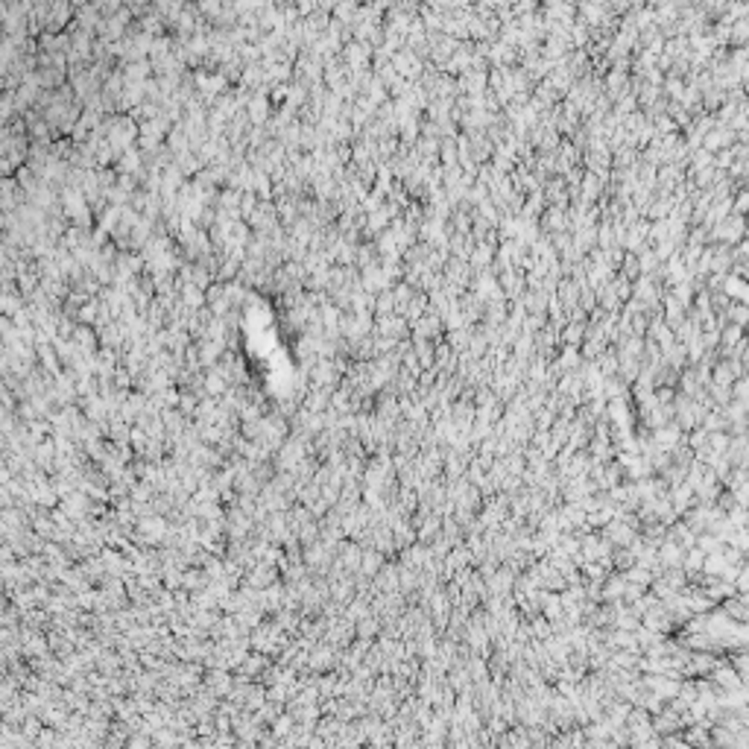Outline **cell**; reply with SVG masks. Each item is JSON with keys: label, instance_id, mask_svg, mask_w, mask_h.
Segmentation results:
<instances>
[{"label": "cell", "instance_id": "277c9868", "mask_svg": "<svg viewBox=\"0 0 749 749\" xmlns=\"http://www.w3.org/2000/svg\"><path fill=\"white\" fill-rule=\"evenodd\" d=\"M732 214H738V217H749V193L741 188V191H734L732 196Z\"/></svg>", "mask_w": 749, "mask_h": 749}, {"label": "cell", "instance_id": "3957f363", "mask_svg": "<svg viewBox=\"0 0 749 749\" xmlns=\"http://www.w3.org/2000/svg\"><path fill=\"white\" fill-rule=\"evenodd\" d=\"M723 316H726V325H741V328H749V305L729 302Z\"/></svg>", "mask_w": 749, "mask_h": 749}, {"label": "cell", "instance_id": "6da1fadb", "mask_svg": "<svg viewBox=\"0 0 749 749\" xmlns=\"http://www.w3.org/2000/svg\"><path fill=\"white\" fill-rule=\"evenodd\" d=\"M749 229H746V217H738V214H729L723 223H717L714 225V237L720 240L723 246L734 249L741 243V240H746Z\"/></svg>", "mask_w": 749, "mask_h": 749}, {"label": "cell", "instance_id": "7a4b0ae2", "mask_svg": "<svg viewBox=\"0 0 749 749\" xmlns=\"http://www.w3.org/2000/svg\"><path fill=\"white\" fill-rule=\"evenodd\" d=\"M705 150L709 152H720V150H732L734 144H738V135H734L732 129H726V126H714V129L705 135Z\"/></svg>", "mask_w": 749, "mask_h": 749}, {"label": "cell", "instance_id": "5b68a950", "mask_svg": "<svg viewBox=\"0 0 749 749\" xmlns=\"http://www.w3.org/2000/svg\"><path fill=\"white\" fill-rule=\"evenodd\" d=\"M702 568L709 571V574H726L729 562H726V556H723V554H711L709 559H705V565H702Z\"/></svg>", "mask_w": 749, "mask_h": 749}]
</instances>
